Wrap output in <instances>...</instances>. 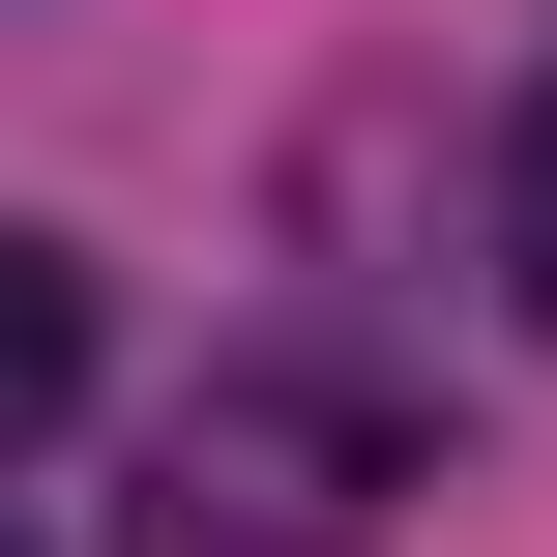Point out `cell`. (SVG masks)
<instances>
[{"label":"cell","mask_w":557,"mask_h":557,"mask_svg":"<svg viewBox=\"0 0 557 557\" xmlns=\"http://www.w3.org/2000/svg\"><path fill=\"white\" fill-rule=\"evenodd\" d=\"M499 294L557 323V59H529V117H499Z\"/></svg>","instance_id":"cell-3"},{"label":"cell","mask_w":557,"mask_h":557,"mask_svg":"<svg viewBox=\"0 0 557 557\" xmlns=\"http://www.w3.org/2000/svg\"><path fill=\"white\" fill-rule=\"evenodd\" d=\"M88 352H117V294H88V235H0V470L88 411Z\"/></svg>","instance_id":"cell-2"},{"label":"cell","mask_w":557,"mask_h":557,"mask_svg":"<svg viewBox=\"0 0 557 557\" xmlns=\"http://www.w3.org/2000/svg\"><path fill=\"white\" fill-rule=\"evenodd\" d=\"M382 499H411V411L352 352H206V411L147 441V529L176 557H352Z\"/></svg>","instance_id":"cell-1"}]
</instances>
